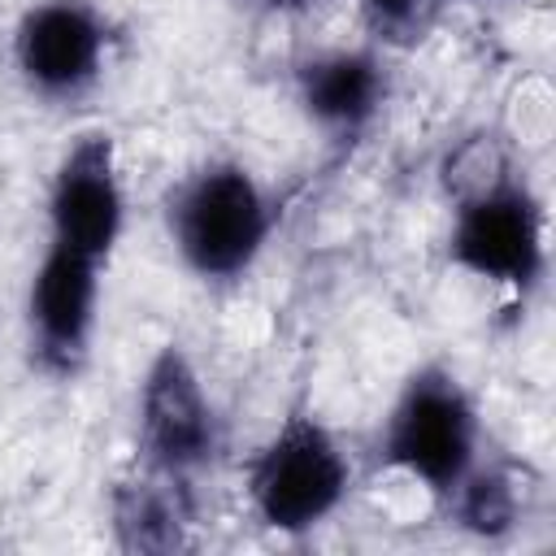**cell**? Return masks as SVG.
<instances>
[{
	"label": "cell",
	"instance_id": "6da1fadb",
	"mask_svg": "<svg viewBox=\"0 0 556 556\" xmlns=\"http://www.w3.org/2000/svg\"><path fill=\"white\" fill-rule=\"evenodd\" d=\"M169 230L200 278L226 282L248 274L261 256L269 239V200L243 165H204L174 195Z\"/></svg>",
	"mask_w": 556,
	"mask_h": 556
},
{
	"label": "cell",
	"instance_id": "7a4b0ae2",
	"mask_svg": "<svg viewBox=\"0 0 556 556\" xmlns=\"http://www.w3.org/2000/svg\"><path fill=\"white\" fill-rule=\"evenodd\" d=\"M382 452L434 495H452L465 482L478 452V413L456 374L430 365L404 382L387 417Z\"/></svg>",
	"mask_w": 556,
	"mask_h": 556
},
{
	"label": "cell",
	"instance_id": "3957f363",
	"mask_svg": "<svg viewBox=\"0 0 556 556\" xmlns=\"http://www.w3.org/2000/svg\"><path fill=\"white\" fill-rule=\"evenodd\" d=\"M248 491L269 530L300 534L339 508L348 491V460L317 417L291 413L252 460Z\"/></svg>",
	"mask_w": 556,
	"mask_h": 556
},
{
	"label": "cell",
	"instance_id": "277c9868",
	"mask_svg": "<svg viewBox=\"0 0 556 556\" xmlns=\"http://www.w3.org/2000/svg\"><path fill=\"white\" fill-rule=\"evenodd\" d=\"M452 261L486 282L530 291L543 274V213L526 182L482 178L452 226Z\"/></svg>",
	"mask_w": 556,
	"mask_h": 556
},
{
	"label": "cell",
	"instance_id": "5b68a950",
	"mask_svg": "<svg viewBox=\"0 0 556 556\" xmlns=\"http://www.w3.org/2000/svg\"><path fill=\"white\" fill-rule=\"evenodd\" d=\"M222 430L213 400L182 356V348H161L139 387V452L143 465L169 478H191L217 456Z\"/></svg>",
	"mask_w": 556,
	"mask_h": 556
},
{
	"label": "cell",
	"instance_id": "8992f818",
	"mask_svg": "<svg viewBox=\"0 0 556 556\" xmlns=\"http://www.w3.org/2000/svg\"><path fill=\"white\" fill-rule=\"evenodd\" d=\"M126 217V195L117 178L113 139L91 130L70 143L52 174L48 191V243L83 252L91 261H109Z\"/></svg>",
	"mask_w": 556,
	"mask_h": 556
},
{
	"label": "cell",
	"instance_id": "52a82bcc",
	"mask_svg": "<svg viewBox=\"0 0 556 556\" xmlns=\"http://www.w3.org/2000/svg\"><path fill=\"white\" fill-rule=\"evenodd\" d=\"M96 300H100V261L48 243L26 295L30 352L39 369L70 378L83 365L96 330Z\"/></svg>",
	"mask_w": 556,
	"mask_h": 556
},
{
	"label": "cell",
	"instance_id": "ba28073f",
	"mask_svg": "<svg viewBox=\"0 0 556 556\" xmlns=\"http://www.w3.org/2000/svg\"><path fill=\"white\" fill-rule=\"evenodd\" d=\"M104 26L83 0H48L17 26V70L43 96H74L96 83Z\"/></svg>",
	"mask_w": 556,
	"mask_h": 556
},
{
	"label": "cell",
	"instance_id": "9c48e42d",
	"mask_svg": "<svg viewBox=\"0 0 556 556\" xmlns=\"http://www.w3.org/2000/svg\"><path fill=\"white\" fill-rule=\"evenodd\" d=\"M387 96L382 65L369 52H326L300 70V100L308 117L334 135L365 130Z\"/></svg>",
	"mask_w": 556,
	"mask_h": 556
},
{
	"label": "cell",
	"instance_id": "30bf717a",
	"mask_svg": "<svg viewBox=\"0 0 556 556\" xmlns=\"http://www.w3.org/2000/svg\"><path fill=\"white\" fill-rule=\"evenodd\" d=\"M187 482L143 465L113 491V530L126 552H178L187 543Z\"/></svg>",
	"mask_w": 556,
	"mask_h": 556
},
{
	"label": "cell",
	"instance_id": "8fae6325",
	"mask_svg": "<svg viewBox=\"0 0 556 556\" xmlns=\"http://www.w3.org/2000/svg\"><path fill=\"white\" fill-rule=\"evenodd\" d=\"M456 495V513H460V526H469L473 534H504L513 521H517V486L508 473L500 469H486V473H465V482L452 491Z\"/></svg>",
	"mask_w": 556,
	"mask_h": 556
},
{
	"label": "cell",
	"instance_id": "7c38bea8",
	"mask_svg": "<svg viewBox=\"0 0 556 556\" xmlns=\"http://www.w3.org/2000/svg\"><path fill=\"white\" fill-rule=\"evenodd\" d=\"M439 0H361L369 26L387 39H413Z\"/></svg>",
	"mask_w": 556,
	"mask_h": 556
},
{
	"label": "cell",
	"instance_id": "4fadbf2b",
	"mask_svg": "<svg viewBox=\"0 0 556 556\" xmlns=\"http://www.w3.org/2000/svg\"><path fill=\"white\" fill-rule=\"evenodd\" d=\"M269 9H282V13H295V9H308V4H317V0H265Z\"/></svg>",
	"mask_w": 556,
	"mask_h": 556
}]
</instances>
